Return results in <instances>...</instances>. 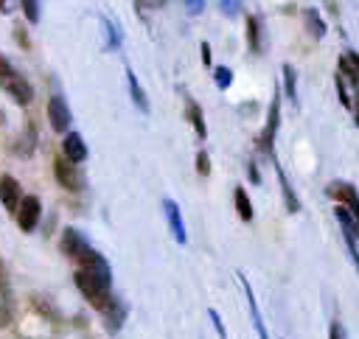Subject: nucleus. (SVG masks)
Listing matches in <instances>:
<instances>
[{
  "label": "nucleus",
  "instance_id": "nucleus-18",
  "mask_svg": "<svg viewBox=\"0 0 359 339\" xmlns=\"http://www.w3.org/2000/svg\"><path fill=\"white\" fill-rule=\"evenodd\" d=\"M233 205H236V213H238V219L241 221H252V202H250V196H247V191L241 188V185H236V191H233Z\"/></svg>",
  "mask_w": 359,
  "mask_h": 339
},
{
  "label": "nucleus",
  "instance_id": "nucleus-10",
  "mask_svg": "<svg viewBox=\"0 0 359 339\" xmlns=\"http://www.w3.org/2000/svg\"><path fill=\"white\" fill-rule=\"evenodd\" d=\"M20 202H22V188H20V182H17L11 174H3V177H0V205H3L8 213H17Z\"/></svg>",
  "mask_w": 359,
  "mask_h": 339
},
{
  "label": "nucleus",
  "instance_id": "nucleus-1",
  "mask_svg": "<svg viewBox=\"0 0 359 339\" xmlns=\"http://www.w3.org/2000/svg\"><path fill=\"white\" fill-rule=\"evenodd\" d=\"M73 280H76V289L84 294V300H87L93 308H98L101 314L115 303L112 283L95 277L93 272H87V269H76V272H73Z\"/></svg>",
  "mask_w": 359,
  "mask_h": 339
},
{
  "label": "nucleus",
  "instance_id": "nucleus-24",
  "mask_svg": "<svg viewBox=\"0 0 359 339\" xmlns=\"http://www.w3.org/2000/svg\"><path fill=\"white\" fill-rule=\"evenodd\" d=\"M213 81H216V87H219V90H227V87L233 84V70H230V67H224V64L213 67Z\"/></svg>",
  "mask_w": 359,
  "mask_h": 339
},
{
  "label": "nucleus",
  "instance_id": "nucleus-20",
  "mask_svg": "<svg viewBox=\"0 0 359 339\" xmlns=\"http://www.w3.org/2000/svg\"><path fill=\"white\" fill-rule=\"evenodd\" d=\"M34 146H36V132H34V129H25V132L17 137V143L11 146V151H14L17 157H31V154H34Z\"/></svg>",
  "mask_w": 359,
  "mask_h": 339
},
{
  "label": "nucleus",
  "instance_id": "nucleus-14",
  "mask_svg": "<svg viewBox=\"0 0 359 339\" xmlns=\"http://www.w3.org/2000/svg\"><path fill=\"white\" fill-rule=\"evenodd\" d=\"M272 162H275V171H278V185H280V193H283V205H286V210L289 213H300V199H297V193H294V188L289 185V177L283 174V168H280V162L272 157Z\"/></svg>",
  "mask_w": 359,
  "mask_h": 339
},
{
  "label": "nucleus",
  "instance_id": "nucleus-16",
  "mask_svg": "<svg viewBox=\"0 0 359 339\" xmlns=\"http://www.w3.org/2000/svg\"><path fill=\"white\" fill-rule=\"evenodd\" d=\"M247 48L252 53H261L264 50V28H261V20L255 14L247 17Z\"/></svg>",
  "mask_w": 359,
  "mask_h": 339
},
{
  "label": "nucleus",
  "instance_id": "nucleus-2",
  "mask_svg": "<svg viewBox=\"0 0 359 339\" xmlns=\"http://www.w3.org/2000/svg\"><path fill=\"white\" fill-rule=\"evenodd\" d=\"M59 247H62V252H65L70 261H76L79 266H84V263L95 255V249H93V244L87 241V235L79 233L76 227H65V230H62V241H59Z\"/></svg>",
  "mask_w": 359,
  "mask_h": 339
},
{
  "label": "nucleus",
  "instance_id": "nucleus-29",
  "mask_svg": "<svg viewBox=\"0 0 359 339\" xmlns=\"http://www.w3.org/2000/svg\"><path fill=\"white\" fill-rule=\"evenodd\" d=\"M208 317H210V322H213V328H216L219 339H227V333H224V325H222V317L216 314V308H208Z\"/></svg>",
  "mask_w": 359,
  "mask_h": 339
},
{
  "label": "nucleus",
  "instance_id": "nucleus-21",
  "mask_svg": "<svg viewBox=\"0 0 359 339\" xmlns=\"http://www.w3.org/2000/svg\"><path fill=\"white\" fill-rule=\"evenodd\" d=\"M123 317H126V308H123L121 300H115V303L104 311V319H107V328H109V331H118L121 322H123Z\"/></svg>",
  "mask_w": 359,
  "mask_h": 339
},
{
  "label": "nucleus",
  "instance_id": "nucleus-15",
  "mask_svg": "<svg viewBox=\"0 0 359 339\" xmlns=\"http://www.w3.org/2000/svg\"><path fill=\"white\" fill-rule=\"evenodd\" d=\"M303 25H306V31H309L311 39H323L325 31H328V25H325V20L320 17L317 8H306V11H303Z\"/></svg>",
  "mask_w": 359,
  "mask_h": 339
},
{
  "label": "nucleus",
  "instance_id": "nucleus-6",
  "mask_svg": "<svg viewBox=\"0 0 359 339\" xmlns=\"http://www.w3.org/2000/svg\"><path fill=\"white\" fill-rule=\"evenodd\" d=\"M53 174H56V182H59L65 191H81V188H84L81 171H79L76 162H70L65 154L53 160Z\"/></svg>",
  "mask_w": 359,
  "mask_h": 339
},
{
  "label": "nucleus",
  "instance_id": "nucleus-31",
  "mask_svg": "<svg viewBox=\"0 0 359 339\" xmlns=\"http://www.w3.org/2000/svg\"><path fill=\"white\" fill-rule=\"evenodd\" d=\"M345 244H348V252H351V261H353V266H356V272H359V249H356V238H351V235H345Z\"/></svg>",
  "mask_w": 359,
  "mask_h": 339
},
{
  "label": "nucleus",
  "instance_id": "nucleus-38",
  "mask_svg": "<svg viewBox=\"0 0 359 339\" xmlns=\"http://www.w3.org/2000/svg\"><path fill=\"white\" fill-rule=\"evenodd\" d=\"M199 53H202V64H205V67H210V45H208V42H202V45H199Z\"/></svg>",
  "mask_w": 359,
  "mask_h": 339
},
{
  "label": "nucleus",
  "instance_id": "nucleus-28",
  "mask_svg": "<svg viewBox=\"0 0 359 339\" xmlns=\"http://www.w3.org/2000/svg\"><path fill=\"white\" fill-rule=\"evenodd\" d=\"M219 8L224 17H236L241 11V0H219Z\"/></svg>",
  "mask_w": 359,
  "mask_h": 339
},
{
  "label": "nucleus",
  "instance_id": "nucleus-9",
  "mask_svg": "<svg viewBox=\"0 0 359 339\" xmlns=\"http://www.w3.org/2000/svg\"><path fill=\"white\" fill-rule=\"evenodd\" d=\"M48 123L53 132H67L70 129V106L62 95L48 98Z\"/></svg>",
  "mask_w": 359,
  "mask_h": 339
},
{
  "label": "nucleus",
  "instance_id": "nucleus-34",
  "mask_svg": "<svg viewBox=\"0 0 359 339\" xmlns=\"http://www.w3.org/2000/svg\"><path fill=\"white\" fill-rule=\"evenodd\" d=\"M11 73H14V67H11V62H8V59H6L3 53H0V78H8Z\"/></svg>",
  "mask_w": 359,
  "mask_h": 339
},
{
  "label": "nucleus",
  "instance_id": "nucleus-8",
  "mask_svg": "<svg viewBox=\"0 0 359 339\" xmlns=\"http://www.w3.org/2000/svg\"><path fill=\"white\" fill-rule=\"evenodd\" d=\"M3 90L20 104V106H28L31 101H34V87L28 84V78L25 76H20L17 70L8 76V78H3Z\"/></svg>",
  "mask_w": 359,
  "mask_h": 339
},
{
  "label": "nucleus",
  "instance_id": "nucleus-17",
  "mask_svg": "<svg viewBox=\"0 0 359 339\" xmlns=\"http://www.w3.org/2000/svg\"><path fill=\"white\" fill-rule=\"evenodd\" d=\"M185 118L194 123V132H196V137H208V126H205V118H202V106L194 101V98H188V106H185Z\"/></svg>",
  "mask_w": 359,
  "mask_h": 339
},
{
  "label": "nucleus",
  "instance_id": "nucleus-39",
  "mask_svg": "<svg viewBox=\"0 0 359 339\" xmlns=\"http://www.w3.org/2000/svg\"><path fill=\"white\" fill-rule=\"evenodd\" d=\"M14 34H17V42H20L22 48H28V34H22V25H17Z\"/></svg>",
  "mask_w": 359,
  "mask_h": 339
},
{
  "label": "nucleus",
  "instance_id": "nucleus-7",
  "mask_svg": "<svg viewBox=\"0 0 359 339\" xmlns=\"http://www.w3.org/2000/svg\"><path fill=\"white\" fill-rule=\"evenodd\" d=\"M160 207H163V213H165V224H168L174 241H177V244H185V241H188V233H185V224H182V210H180V205H177L171 196H163V199H160Z\"/></svg>",
  "mask_w": 359,
  "mask_h": 339
},
{
  "label": "nucleus",
  "instance_id": "nucleus-4",
  "mask_svg": "<svg viewBox=\"0 0 359 339\" xmlns=\"http://www.w3.org/2000/svg\"><path fill=\"white\" fill-rule=\"evenodd\" d=\"M325 196L334 199V202H339L342 207H348L351 216H353V221H356V227H359V191L351 182H342V179L328 182L325 185Z\"/></svg>",
  "mask_w": 359,
  "mask_h": 339
},
{
  "label": "nucleus",
  "instance_id": "nucleus-5",
  "mask_svg": "<svg viewBox=\"0 0 359 339\" xmlns=\"http://www.w3.org/2000/svg\"><path fill=\"white\" fill-rule=\"evenodd\" d=\"M39 219H42V202H39V196L25 193L22 202H20V207H17V227L22 233H31V230H36Z\"/></svg>",
  "mask_w": 359,
  "mask_h": 339
},
{
  "label": "nucleus",
  "instance_id": "nucleus-3",
  "mask_svg": "<svg viewBox=\"0 0 359 339\" xmlns=\"http://www.w3.org/2000/svg\"><path fill=\"white\" fill-rule=\"evenodd\" d=\"M278 126H280V90L275 87L272 92V104H269V112H266V123H264V132L258 134V151L272 157L275 151V134H278Z\"/></svg>",
  "mask_w": 359,
  "mask_h": 339
},
{
  "label": "nucleus",
  "instance_id": "nucleus-19",
  "mask_svg": "<svg viewBox=\"0 0 359 339\" xmlns=\"http://www.w3.org/2000/svg\"><path fill=\"white\" fill-rule=\"evenodd\" d=\"M101 28H104V39H107L104 48L107 50H118L121 48V36H123L121 34V25L112 22V20H107V17H101Z\"/></svg>",
  "mask_w": 359,
  "mask_h": 339
},
{
  "label": "nucleus",
  "instance_id": "nucleus-23",
  "mask_svg": "<svg viewBox=\"0 0 359 339\" xmlns=\"http://www.w3.org/2000/svg\"><path fill=\"white\" fill-rule=\"evenodd\" d=\"M334 84H337V95H339V101H342V106L351 112V106H353V98H351V90H348V81L337 73L334 76Z\"/></svg>",
  "mask_w": 359,
  "mask_h": 339
},
{
  "label": "nucleus",
  "instance_id": "nucleus-11",
  "mask_svg": "<svg viewBox=\"0 0 359 339\" xmlns=\"http://www.w3.org/2000/svg\"><path fill=\"white\" fill-rule=\"evenodd\" d=\"M62 151H65V157H67L70 162H76V165L87 160V143H84V137H81L79 132H65Z\"/></svg>",
  "mask_w": 359,
  "mask_h": 339
},
{
  "label": "nucleus",
  "instance_id": "nucleus-33",
  "mask_svg": "<svg viewBox=\"0 0 359 339\" xmlns=\"http://www.w3.org/2000/svg\"><path fill=\"white\" fill-rule=\"evenodd\" d=\"M165 0H135V8H140V11H146V8H160Z\"/></svg>",
  "mask_w": 359,
  "mask_h": 339
},
{
  "label": "nucleus",
  "instance_id": "nucleus-26",
  "mask_svg": "<svg viewBox=\"0 0 359 339\" xmlns=\"http://www.w3.org/2000/svg\"><path fill=\"white\" fill-rule=\"evenodd\" d=\"M11 314H14V303H11V297L6 294V297L0 300V328L11 325Z\"/></svg>",
  "mask_w": 359,
  "mask_h": 339
},
{
  "label": "nucleus",
  "instance_id": "nucleus-40",
  "mask_svg": "<svg viewBox=\"0 0 359 339\" xmlns=\"http://www.w3.org/2000/svg\"><path fill=\"white\" fill-rule=\"evenodd\" d=\"M14 8V0H0V11H11Z\"/></svg>",
  "mask_w": 359,
  "mask_h": 339
},
{
  "label": "nucleus",
  "instance_id": "nucleus-25",
  "mask_svg": "<svg viewBox=\"0 0 359 339\" xmlns=\"http://www.w3.org/2000/svg\"><path fill=\"white\" fill-rule=\"evenodd\" d=\"M20 3V8L25 11V20L31 22V25H36L39 22V0H17Z\"/></svg>",
  "mask_w": 359,
  "mask_h": 339
},
{
  "label": "nucleus",
  "instance_id": "nucleus-27",
  "mask_svg": "<svg viewBox=\"0 0 359 339\" xmlns=\"http://www.w3.org/2000/svg\"><path fill=\"white\" fill-rule=\"evenodd\" d=\"M196 174L199 177H208L210 174V157H208V151H196Z\"/></svg>",
  "mask_w": 359,
  "mask_h": 339
},
{
  "label": "nucleus",
  "instance_id": "nucleus-32",
  "mask_svg": "<svg viewBox=\"0 0 359 339\" xmlns=\"http://www.w3.org/2000/svg\"><path fill=\"white\" fill-rule=\"evenodd\" d=\"M247 174H250V182H252V185H261V174H258L255 160H250V162H247Z\"/></svg>",
  "mask_w": 359,
  "mask_h": 339
},
{
  "label": "nucleus",
  "instance_id": "nucleus-13",
  "mask_svg": "<svg viewBox=\"0 0 359 339\" xmlns=\"http://www.w3.org/2000/svg\"><path fill=\"white\" fill-rule=\"evenodd\" d=\"M238 280H241V286H244V297H247V305H250V317H252V325H255V333H258V339H269V333H266V325H264V319H261V311H258V303H255V294H252V289H250V283H247V277L238 272Z\"/></svg>",
  "mask_w": 359,
  "mask_h": 339
},
{
  "label": "nucleus",
  "instance_id": "nucleus-37",
  "mask_svg": "<svg viewBox=\"0 0 359 339\" xmlns=\"http://www.w3.org/2000/svg\"><path fill=\"white\" fill-rule=\"evenodd\" d=\"M328 339H345V331L339 322H331V331H328Z\"/></svg>",
  "mask_w": 359,
  "mask_h": 339
},
{
  "label": "nucleus",
  "instance_id": "nucleus-12",
  "mask_svg": "<svg viewBox=\"0 0 359 339\" xmlns=\"http://www.w3.org/2000/svg\"><path fill=\"white\" fill-rule=\"evenodd\" d=\"M126 87H129V98H132V104H135L143 115H149V112H151V106H149V95H146V90L140 87V81H137V76H135L132 67H126Z\"/></svg>",
  "mask_w": 359,
  "mask_h": 339
},
{
  "label": "nucleus",
  "instance_id": "nucleus-36",
  "mask_svg": "<svg viewBox=\"0 0 359 339\" xmlns=\"http://www.w3.org/2000/svg\"><path fill=\"white\" fill-rule=\"evenodd\" d=\"M351 115H353V123L359 126V87H353V106H351Z\"/></svg>",
  "mask_w": 359,
  "mask_h": 339
},
{
  "label": "nucleus",
  "instance_id": "nucleus-22",
  "mask_svg": "<svg viewBox=\"0 0 359 339\" xmlns=\"http://www.w3.org/2000/svg\"><path fill=\"white\" fill-rule=\"evenodd\" d=\"M283 90H286V98L297 106V73L292 64H283Z\"/></svg>",
  "mask_w": 359,
  "mask_h": 339
},
{
  "label": "nucleus",
  "instance_id": "nucleus-30",
  "mask_svg": "<svg viewBox=\"0 0 359 339\" xmlns=\"http://www.w3.org/2000/svg\"><path fill=\"white\" fill-rule=\"evenodd\" d=\"M182 6H185V11H188L191 17H196V14L205 11V0H182Z\"/></svg>",
  "mask_w": 359,
  "mask_h": 339
},
{
  "label": "nucleus",
  "instance_id": "nucleus-35",
  "mask_svg": "<svg viewBox=\"0 0 359 339\" xmlns=\"http://www.w3.org/2000/svg\"><path fill=\"white\" fill-rule=\"evenodd\" d=\"M8 291V269H6V263L0 261V294H6Z\"/></svg>",
  "mask_w": 359,
  "mask_h": 339
}]
</instances>
